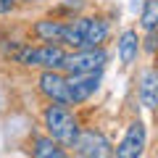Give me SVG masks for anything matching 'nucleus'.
Instances as JSON below:
<instances>
[{"instance_id":"obj_5","label":"nucleus","mask_w":158,"mask_h":158,"mask_svg":"<svg viewBox=\"0 0 158 158\" xmlns=\"http://www.w3.org/2000/svg\"><path fill=\"white\" fill-rule=\"evenodd\" d=\"M37 85H40V92H42L45 98L69 106V79L66 77H61V74L53 71V69H45Z\"/></svg>"},{"instance_id":"obj_8","label":"nucleus","mask_w":158,"mask_h":158,"mask_svg":"<svg viewBox=\"0 0 158 158\" xmlns=\"http://www.w3.org/2000/svg\"><path fill=\"white\" fill-rule=\"evenodd\" d=\"M140 100L145 108L158 106V71H153V69H145L140 77Z\"/></svg>"},{"instance_id":"obj_1","label":"nucleus","mask_w":158,"mask_h":158,"mask_svg":"<svg viewBox=\"0 0 158 158\" xmlns=\"http://www.w3.org/2000/svg\"><path fill=\"white\" fill-rule=\"evenodd\" d=\"M45 127L50 132L53 140H58L61 145H71L79 135V127L74 121L71 111L66 108V103H56L53 100L50 106L45 108Z\"/></svg>"},{"instance_id":"obj_3","label":"nucleus","mask_w":158,"mask_h":158,"mask_svg":"<svg viewBox=\"0 0 158 158\" xmlns=\"http://www.w3.org/2000/svg\"><path fill=\"white\" fill-rule=\"evenodd\" d=\"M106 58H108L106 50H100V48H82V50L63 58L61 69H66L69 74H87V71H98L106 63Z\"/></svg>"},{"instance_id":"obj_7","label":"nucleus","mask_w":158,"mask_h":158,"mask_svg":"<svg viewBox=\"0 0 158 158\" xmlns=\"http://www.w3.org/2000/svg\"><path fill=\"white\" fill-rule=\"evenodd\" d=\"M142 150H145V127L140 121H135V124H129L124 140L116 145V156L118 158H137V156H142Z\"/></svg>"},{"instance_id":"obj_16","label":"nucleus","mask_w":158,"mask_h":158,"mask_svg":"<svg viewBox=\"0 0 158 158\" xmlns=\"http://www.w3.org/2000/svg\"><path fill=\"white\" fill-rule=\"evenodd\" d=\"M16 8V0H0V16H6Z\"/></svg>"},{"instance_id":"obj_6","label":"nucleus","mask_w":158,"mask_h":158,"mask_svg":"<svg viewBox=\"0 0 158 158\" xmlns=\"http://www.w3.org/2000/svg\"><path fill=\"white\" fill-rule=\"evenodd\" d=\"M98 71H87V74H71L69 79V103L77 106V103H85L92 92L98 90Z\"/></svg>"},{"instance_id":"obj_10","label":"nucleus","mask_w":158,"mask_h":158,"mask_svg":"<svg viewBox=\"0 0 158 158\" xmlns=\"http://www.w3.org/2000/svg\"><path fill=\"white\" fill-rule=\"evenodd\" d=\"M63 29H66V24L53 21V19H45V21L34 24V34L42 42H63Z\"/></svg>"},{"instance_id":"obj_12","label":"nucleus","mask_w":158,"mask_h":158,"mask_svg":"<svg viewBox=\"0 0 158 158\" xmlns=\"http://www.w3.org/2000/svg\"><path fill=\"white\" fill-rule=\"evenodd\" d=\"M87 27H90V19H77V21L66 24V29H63V42L66 45H74V48H82Z\"/></svg>"},{"instance_id":"obj_9","label":"nucleus","mask_w":158,"mask_h":158,"mask_svg":"<svg viewBox=\"0 0 158 158\" xmlns=\"http://www.w3.org/2000/svg\"><path fill=\"white\" fill-rule=\"evenodd\" d=\"M137 53H140V37H137L135 29H127L121 37H118V58H121V63H135Z\"/></svg>"},{"instance_id":"obj_15","label":"nucleus","mask_w":158,"mask_h":158,"mask_svg":"<svg viewBox=\"0 0 158 158\" xmlns=\"http://www.w3.org/2000/svg\"><path fill=\"white\" fill-rule=\"evenodd\" d=\"M158 48V34H156V29H153V32H148V42H145V50L148 53H153Z\"/></svg>"},{"instance_id":"obj_13","label":"nucleus","mask_w":158,"mask_h":158,"mask_svg":"<svg viewBox=\"0 0 158 158\" xmlns=\"http://www.w3.org/2000/svg\"><path fill=\"white\" fill-rule=\"evenodd\" d=\"M32 153L37 158H63V148H58V140H53V137H40Z\"/></svg>"},{"instance_id":"obj_14","label":"nucleus","mask_w":158,"mask_h":158,"mask_svg":"<svg viewBox=\"0 0 158 158\" xmlns=\"http://www.w3.org/2000/svg\"><path fill=\"white\" fill-rule=\"evenodd\" d=\"M140 27L145 32L158 29V0H145L142 6V16H140Z\"/></svg>"},{"instance_id":"obj_11","label":"nucleus","mask_w":158,"mask_h":158,"mask_svg":"<svg viewBox=\"0 0 158 158\" xmlns=\"http://www.w3.org/2000/svg\"><path fill=\"white\" fill-rule=\"evenodd\" d=\"M106 37H108V24L103 19H90V27H87L82 48H100L106 42Z\"/></svg>"},{"instance_id":"obj_4","label":"nucleus","mask_w":158,"mask_h":158,"mask_svg":"<svg viewBox=\"0 0 158 158\" xmlns=\"http://www.w3.org/2000/svg\"><path fill=\"white\" fill-rule=\"evenodd\" d=\"M71 148L79 153V156H87V158L111 156V142H108L103 135H98V132H79L77 140L71 142Z\"/></svg>"},{"instance_id":"obj_2","label":"nucleus","mask_w":158,"mask_h":158,"mask_svg":"<svg viewBox=\"0 0 158 158\" xmlns=\"http://www.w3.org/2000/svg\"><path fill=\"white\" fill-rule=\"evenodd\" d=\"M16 58H19V63H24V66L61 69L66 53H63L56 42H50V45H42V48H21V50L16 53Z\"/></svg>"}]
</instances>
